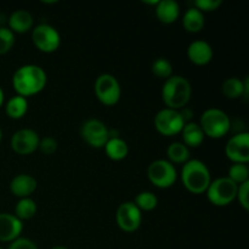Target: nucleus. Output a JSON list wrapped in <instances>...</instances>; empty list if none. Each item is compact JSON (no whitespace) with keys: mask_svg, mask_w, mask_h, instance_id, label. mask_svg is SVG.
<instances>
[{"mask_svg":"<svg viewBox=\"0 0 249 249\" xmlns=\"http://www.w3.org/2000/svg\"><path fill=\"white\" fill-rule=\"evenodd\" d=\"M48 83L46 72L38 65H24L17 68L12 75V87L17 95L33 96L43 91Z\"/></svg>","mask_w":249,"mask_h":249,"instance_id":"f257e3e1","label":"nucleus"},{"mask_svg":"<svg viewBox=\"0 0 249 249\" xmlns=\"http://www.w3.org/2000/svg\"><path fill=\"white\" fill-rule=\"evenodd\" d=\"M191 95V83L181 75H172L163 84L162 99L167 108L180 111L187 106Z\"/></svg>","mask_w":249,"mask_h":249,"instance_id":"f03ea898","label":"nucleus"},{"mask_svg":"<svg viewBox=\"0 0 249 249\" xmlns=\"http://www.w3.org/2000/svg\"><path fill=\"white\" fill-rule=\"evenodd\" d=\"M181 181L185 189L191 194H206L212 181L211 172L202 160H190L182 165Z\"/></svg>","mask_w":249,"mask_h":249,"instance_id":"7ed1b4c3","label":"nucleus"},{"mask_svg":"<svg viewBox=\"0 0 249 249\" xmlns=\"http://www.w3.org/2000/svg\"><path fill=\"white\" fill-rule=\"evenodd\" d=\"M199 126L204 135L216 140L228 135L231 129V121L223 109L208 108L202 114Z\"/></svg>","mask_w":249,"mask_h":249,"instance_id":"20e7f679","label":"nucleus"},{"mask_svg":"<svg viewBox=\"0 0 249 249\" xmlns=\"http://www.w3.org/2000/svg\"><path fill=\"white\" fill-rule=\"evenodd\" d=\"M237 185L228 177L213 180L207 189L206 195L208 201L215 207H226L232 203L237 195Z\"/></svg>","mask_w":249,"mask_h":249,"instance_id":"39448f33","label":"nucleus"},{"mask_svg":"<svg viewBox=\"0 0 249 249\" xmlns=\"http://www.w3.org/2000/svg\"><path fill=\"white\" fill-rule=\"evenodd\" d=\"M94 90L97 100L105 106H114L121 100V84L118 79L109 73H104L96 78Z\"/></svg>","mask_w":249,"mask_h":249,"instance_id":"423d86ee","label":"nucleus"},{"mask_svg":"<svg viewBox=\"0 0 249 249\" xmlns=\"http://www.w3.org/2000/svg\"><path fill=\"white\" fill-rule=\"evenodd\" d=\"M147 178L158 189H169L177 182L178 172L168 160H156L148 165Z\"/></svg>","mask_w":249,"mask_h":249,"instance_id":"0eeeda50","label":"nucleus"},{"mask_svg":"<svg viewBox=\"0 0 249 249\" xmlns=\"http://www.w3.org/2000/svg\"><path fill=\"white\" fill-rule=\"evenodd\" d=\"M32 41L39 51L51 53L60 48L61 36L55 27L41 23L32 29Z\"/></svg>","mask_w":249,"mask_h":249,"instance_id":"6e6552de","label":"nucleus"},{"mask_svg":"<svg viewBox=\"0 0 249 249\" xmlns=\"http://www.w3.org/2000/svg\"><path fill=\"white\" fill-rule=\"evenodd\" d=\"M185 122L177 109L163 108L155 117L156 130L163 136H175L181 133Z\"/></svg>","mask_w":249,"mask_h":249,"instance_id":"1a4fd4ad","label":"nucleus"},{"mask_svg":"<svg viewBox=\"0 0 249 249\" xmlns=\"http://www.w3.org/2000/svg\"><path fill=\"white\" fill-rule=\"evenodd\" d=\"M83 140L94 148H104L109 139V129L100 119H88L80 128Z\"/></svg>","mask_w":249,"mask_h":249,"instance_id":"9d476101","label":"nucleus"},{"mask_svg":"<svg viewBox=\"0 0 249 249\" xmlns=\"http://www.w3.org/2000/svg\"><path fill=\"white\" fill-rule=\"evenodd\" d=\"M116 220L122 231L134 232L142 223V214L134 202H124L117 209Z\"/></svg>","mask_w":249,"mask_h":249,"instance_id":"9b49d317","label":"nucleus"},{"mask_svg":"<svg viewBox=\"0 0 249 249\" xmlns=\"http://www.w3.org/2000/svg\"><path fill=\"white\" fill-rule=\"evenodd\" d=\"M39 141L40 138L36 130L29 128L19 129L12 135L11 148L17 155L28 156L38 150Z\"/></svg>","mask_w":249,"mask_h":249,"instance_id":"f8f14e48","label":"nucleus"},{"mask_svg":"<svg viewBox=\"0 0 249 249\" xmlns=\"http://www.w3.org/2000/svg\"><path fill=\"white\" fill-rule=\"evenodd\" d=\"M225 155L232 163L247 164L249 162V134L238 133L229 139L225 146Z\"/></svg>","mask_w":249,"mask_h":249,"instance_id":"ddd939ff","label":"nucleus"},{"mask_svg":"<svg viewBox=\"0 0 249 249\" xmlns=\"http://www.w3.org/2000/svg\"><path fill=\"white\" fill-rule=\"evenodd\" d=\"M23 223L15 216V214L0 213V242H14L19 238Z\"/></svg>","mask_w":249,"mask_h":249,"instance_id":"4468645a","label":"nucleus"},{"mask_svg":"<svg viewBox=\"0 0 249 249\" xmlns=\"http://www.w3.org/2000/svg\"><path fill=\"white\" fill-rule=\"evenodd\" d=\"M213 48L204 40H195L187 48V58L196 66H206L213 60Z\"/></svg>","mask_w":249,"mask_h":249,"instance_id":"2eb2a0df","label":"nucleus"},{"mask_svg":"<svg viewBox=\"0 0 249 249\" xmlns=\"http://www.w3.org/2000/svg\"><path fill=\"white\" fill-rule=\"evenodd\" d=\"M38 187L36 178L29 174H18L10 182V191L12 195L21 198H28Z\"/></svg>","mask_w":249,"mask_h":249,"instance_id":"dca6fc26","label":"nucleus"},{"mask_svg":"<svg viewBox=\"0 0 249 249\" xmlns=\"http://www.w3.org/2000/svg\"><path fill=\"white\" fill-rule=\"evenodd\" d=\"M7 24H9L7 28L14 34H23L33 29L34 19L31 12L27 10H16L7 18Z\"/></svg>","mask_w":249,"mask_h":249,"instance_id":"f3484780","label":"nucleus"},{"mask_svg":"<svg viewBox=\"0 0 249 249\" xmlns=\"http://www.w3.org/2000/svg\"><path fill=\"white\" fill-rule=\"evenodd\" d=\"M221 91H223L224 96L228 97V99L230 100H236V99H240V97H245V99H247L248 92H249L248 77L246 78L245 80L236 77L228 78V79L223 83Z\"/></svg>","mask_w":249,"mask_h":249,"instance_id":"a211bd4d","label":"nucleus"},{"mask_svg":"<svg viewBox=\"0 0 249 249\" xmlns=\"http://www.w3.org/2000/svg\"><path fill=\"white\" fill-rule=\"evenodd\" d=\"M156 16L164 24L174 23L180 16L179 4L175 0H160L156 5Z\"/></svg>","mask_w":249,"mask_h":249,"instance_id":"6ab92c4d","label":"nucleus"},{"mask_svg":"<svg viewBox=\"0 0 249 249\" xmlns=\"http://www.w3.org/2000/svg\"><path fill=\"white\" fill-rule=\"evenodd\" d=\"M180 134L182 136V143L189 148L201 146L203 143L204 138H206L199 124L195 123V122H189V123L185 124Z\"/></svg>","mask_w":249,"mask_h":249,"instance_id":"aec40b11","label":"nucleus"},{"mask_svg":"<svg viewBox=\"0 0 249 249\" xmlns=\"http://www.w3.org/2000/svg\"><path fill=\"white\" fill-rule=\"evenodd\" d=\"M104 148L107 157L112 160H116V162L125 160L129 153L128 143L119 136H111Z\"/></svg>","mask_w":249,"mask_h":249,"instance_id":"412c9836","label":"nucleus"},{"mask_svg":"<svg viewBox=\"0 0 249 249\" xmlns=\"http://www.w3.org/2000/svg\"><path fill=\"white\" fill-rule=\"evenodd\" d=\"M204 14L196 7L191 6L182 16V26L189 33H199L204 28Z\"/></svg>","mask_w":249,"mask_h":249,"instance_id":"4be33fe9","label":"nucleus"},{"mask_svg":"<svg viewBox=\"0 0 249 249\" xmlns=\"http://www.w3.org/2000/svg\"><path fill=\"white\" fill-rule=\"evenodd\" d=\"M28 111V100L19 95H15L7 100L5 112L11 119H21Z\"/></svg>","mask_w":249,"mask_h":249,"instance_id":"5701e85b","label":"nucleus"},{"mask_svg":"<svg viewBox=\"0 0 249 249\" xmlns=\"http://www.w3.org/2000/svg\"><path fill=\"white\" fill-rule=\"evenodd\" d=\"M167 157L172 164L184 165L187 160H190V148L182 142H173L167 148Z\"/></svg>","mask_w":249,"mask_h":249,"instance_id":"b1692460","label":"nucleus"},{"mask_svg":"<svg viewBox=\"0 0 249 249\" xmlns=\"http://www.w3.org/2000/svg\"><path fill=\"white\" fill-rule=\"evenodd\" d=\"M36 209L38 207H36V201H33L31 197L21 198L15 207V216L21 221L29 220L36 214Z\"/></svg>","mask_w":249,"mask_h":249,"instance_id":"393cba45","label":"nucleus"},{"mask_svg":"<svg viewBox=\"0 0 249 249\" xmlns=\"http://www.w3.org/2000/svg\"><path fill=\"white\" fill-rule=\"evenodd\" d=\"M134 203L141 212H151L158 206V198L153 192L142 191L135 197Z\"/></svg>","mask_w":249,"mask_h":249,"instance_id":"a878e982","label":"nucleus"},{"mask_svg":"<svg viewBox=\"0 0 249 249\" xmlns=\"http://www.w3.org/2000/svg\"><path fill=\"white\" fill-rule=\"evenodd\" d=\"M228 178L236 185H241L243 182L249 181V169L247 164H242V163H232L230 168H229Z\"/></svg>","mask_w":249,"mask_h":249,"instance_id":"bb28decb","label":"nucleus"},{"mask_svg":"<svg viewBox=\"0 0 249 249\" xmlns=\"http://www.w3.org/2000/svg\"><path fill=\"white\" fill-rule=\"evenodd\" d=\"M151 71L157 78L167 80L173 75V65L169 60L164 57L156 58L151 66Z\"/></svg>","mask_w":249,"mask_h":249,"instance_id":"cd10ccee","label":"nucleus"},{"mask_svg":"<svg viewBox=\"0 0 249 249\" xmlns=\"http://www.w3.org/2000/svg\"><path fill=\"white\" fill-rule=\"evenodd\" d=\"M15 45V34L7 27L0 26V55L9 53Z\"/></svg>","mask_w":249,"mask_h":249,"instance_id":"c85d7f7f","label":"nucleus"},{"mask_svg":"<svg viewBox=\"0 0 249 249\" xmlns=\"http://www.w3.org/2000/svg\"><path fill=\"white\" fill-rule=\"evenodd\" d=\"M236 199L240 202L241 207L245 211H249V181L238 185Z\"/></svg>","mask_w":249,"mask_h":249,"instance_id":"c756f323","label":"nucleus"},{"mask_svg":"<svg viewBox=\"0 0 249 249\" xmlns=\"http://www.w3.org/2000/svg\"><path fill=\"white\" fill-rule=\"evenodd\" d=\"M221 4V0H196L194 2V7L198 9L201 12H209L218 10Z\"/></svg>","mask_w":249,"mask_h":249,"instance_id":"7c9ffc66","label":"nucleus"},{"mask_svg":"<svg viewBox=\"0 0 249 249\" xmlns=\"http://www.w3.org/2000/svg\"><path fill=\"white\" fill-rule=\"evenodd\" d=\"M39 150L44 153V155H53L57 151V141L51 136H46V138L40 139L39 141Z\"/></svg>","mask_w":249,"mask_h":249,"instance_id":"2f4dec72","label":"nucleus"},{"mask_svg":"<svg viewBox=\"0 0 249 249\" xmlns=\"http://www.w3.org/2000/svg\"><path fill=\"white\" fill-rule=\"evenodd\" d=\"M9 249H38V247L29 238L19 237L15 240L14 242H11V245L9 246Z\"/></svg>","mask_w":249,"mask_h":249,"instance_id":"473e14b6","label":"nucleus"},{"mask_svg":"<svg viewBox=\"0 0 249 249\" xmlns=\"http://www.w3.org/2000/svg\"><path fill=\"white\" fill-rule=\"evenodd\" d=\"M4 101H5V95H4V91H2L1 87H0V107L4 105Z\"/></svg>","mask_w":249,"mask_h":249,"instance_id":"72a5a7b5","label":"nucleus"},{"mask_svg":"<svg viewBox=\"0 0 249 249\" xmlns=\"http://www.w3.org/2000/svg\"><path fill=\"white\" fill-rule=\"evenodd\" d=\"M51 249H68V248L63 247V246H55V247H53Z\"/></svg>","mask_w":249,"mask_h":249,"instance_id":"f704fd0d","label":"nucleus"},{"mask_svg":"<svg viewBox=\"0 0 249 249\" xmlns=\"http://www.w3.org/2000/svg\"><path fill=\"white\" fill-rule=\"evenodd\" d=\"M1 139H2V131H1V128H0V142H1Z\"/></svg>","mask_w":249,"mask_h":249,"instance_id":"c9c22d12","label":"nucleus"},{"mask_svg":"<svg viewBox=\"0 0 249 249\" xmlns=\"http://www.w3.org/2000/svg\"><path fill=\"white\" fill-rule=\"evenodd\" d=\"M0 249H2V248H1V247H0Z\"/></svg>","mask_w":249,"mask_h":249,"instance_id":"e433bc0d","label":"nucleus"}]
</instances>
